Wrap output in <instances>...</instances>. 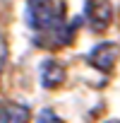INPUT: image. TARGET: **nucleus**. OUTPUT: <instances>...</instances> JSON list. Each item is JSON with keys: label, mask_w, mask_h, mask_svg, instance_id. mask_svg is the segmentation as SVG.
Segmentation results:
<instances>
[{"label": "nucleus", "mask_w": 120, "mask_h": 123, "mask_svg": "<svg viewBox=\"0 0 120 123\" xmlns=\"http://www.w3.org/2000/svg\"><path fill=\"white\" fill-rule=\"evenodd\" d=\"M27 24L34 31L58 29L60 24V7L53 0H29L27 3Z\"/></svg>", "instance_id": "1"}, {"label": "nucleus", "mask_w": 120, "mask_h": 123, "mask_svg": "<svg viewBox=\"0 0 120 123\" xmlns=\"http://www.w3.org/2000/svg\"><path fill=\"white\" fill-rule=\"evenodd\" d=\"M118 58H120V46L115 41H101L89 53V65H94L101 73H108V70H113Z\"/></svg>", "instance_id": "2"}, {"label": "nucleus", "mask_w": 120, "mask_h": 123, "mask_svg": "<svg viewBox=\"0 0 120 123\" xmlns=\"http://www.w3.org/2000/svg\"><path fill=\"white\" fill-rule=\"evenodd\" d=\"M87 22L94 31H106L113 22L110 0H87Z\"/></svg>", "instance_id": "3"}, {"label": "nucleus", "mask_w": 120, "mask_h": 123, "mask_svg": "<svg viewBox=\"0 0 120 123\" xmlns=\"http://www.w3.org/2000/svg\"><path fill=\"white\" fill-rule=\"evenodd\" d=\"M38 75H41V85L46 89H55V87H60L67 80V70L60 65L55 58H46L43 60L41 68H38Z\"/></svg>", "instance_id": "4"}, {"label": "nucleus", "mask_w": 120, "mask_h": 123, "mask_svg": "<svg viewBox=\"0 0 120 123\" xmlns=\"http://www.w3.org/2000/svg\"><path fill=\"white\" fill-rule=\"evenodd\" d=\"M29 109L22 104H5L0 106V123H27Z\"/></svg>", "instance_id": "5"}, {"label": "nucleus", "mask_w": 120, "mask_h": 123, "mask_svg": "<svg viewBox=\"0 0 120 123\" xmlns=\"http://www.w3.org/2000/svg\"><path fill=\"white\" fill-rule=\"evenodd\" d=\"M36 123H65L63 118H60L55 111H50V109H43L41 113H38V118H36Z\"/></svg>", "instance_id": "6"}, {"label": "nucleus", "mask_w": 120, "mask_h": 123, "mask_svg": "<svg viewBox=\"0 0 120 123\" xmlns=\"http://www.w3.org/2000/svg\"><path fill=\"white\" fill-rule=\"evenodd\" d=\"M106 123H120V118H108Z\"/></svg>", "instance_id": "7"}]
</instances>
